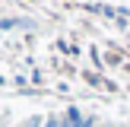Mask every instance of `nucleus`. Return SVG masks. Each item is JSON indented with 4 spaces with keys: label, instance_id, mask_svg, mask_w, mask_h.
<instances>
[{
    "label": "nucleus",
    "instance_id": "nucleus-2",
    "mask_svg": "<svg viewBox=\"0 0 130 127\" xmlns=\"http://www.w3.org/2000/svg\"><path fill=\"white\" fill-rule=\"evenodd\" d=\"M44 127H60V118H48V121H44Z\"/></svg>",
    "mask_w": 130,
    "mask_h": 127
},
{
    "label": "nucleus",
    "instance_id": "nucleus-3",
    "mask_svg": "<svg viewBox=\"0 0 130 127\" xmlns=\"http://www.w3.org/2000/svg\"><path fill=\"white\" fill-rule=\"evenodd\" d=\"M99 127H111V124H99Z\"/></svg>",
    "mask_w": 130,
    "mask_h": 127
},
{
    "label": "nucleus",
    "instance_id": "nucleus-1",
    "mask_svg": "<svg viewBox=\"0 0 130 127\" xmlns=\"http://www.w3.org/2000/svg\"><path fill=\"white\" fill-rule=\"evenodd\" d=\"M79 124H83V114L76 111V108H70V111L60 118V127H79Z\"/></svg>",
    "mask_w": 130,
    "mask_h": 127
}]
</instances>
